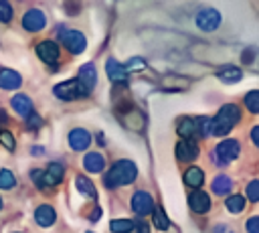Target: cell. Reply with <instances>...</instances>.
<instances>
[{
    "label": "cell",
    "instance_id": "6da1fadb",
    "mask_svg": "<svg viewBox=\"0 0 259 233\" xmlns=\"http://www.w3.org/2000/svg\"><path fill=\"white\" fill-rule=\"evenodd\" d=\"M136 176H138V168H136V164L132 160H117L109 168V172L105 174V180L103 182H105V186L113 188V186H119V184L134 182Z\"/></svg>",
    "mask_w": 259,
    "mask_h": 233
},
{
    "label": "cell",
    "instance_id": "7a4b0ae2",
    "mask_svg": "<svg viewBox=\"0 0 259 233\" xmlns=\"http://www.w3.org/2000/svg\"><path fill=\"white\" fill-rule=\"evenodd\" d=\"M241 118V109L233 103H227L219 109L217 118H212V134L214 136H227L231 132V128L239 122Z\"/></svg>",
    "mask_w": 259,
    "mask_h": 233
},
{
    "label": "cell",
    "instance_id": "3957f363",
    "mask_svg": "<svg viewBox=\"0 0 259 233\" xmlns=\"http://www.w3.org/2000/svg\"><path fill=\"white\" fill-rule=\"evenodd\" d=\"M239 152H241V146H239L237 140H225V142H221V144L214 148L212 160H214L217 164L225 166V164H229L231 160H235V158L239 156Z\"/></svg>",
    "mask_w": 259,
    "mask_h": 233
},
{
    "label": "cell",
    "instance_id": "277c9868",
    "mask_svg": "<svg viewBox=\"0 0 259 233\" xmlns=\"http://www.w3.org/2000/svg\"><path fill=\"white\" fill-rule=\"evenodd\" d=\"M53 93L59 97V99H65V101H71V99H77L81 95H85V87L77 81V79H69V81H63L59 85L53 87Z\"/></svg>",
    "mask_w": 259,
    "mask_h": 233
},
{
    "label": "cell",
    "instance_id": "5b68a950",
    "mask_svg": "<svg viewBox=\"0 0 259 233\" xmlns=\"http://www.w3.org/2000/svg\"><path fill=\"white\" fill-rule=\"evenodd\" d=\"M196 24H198V28H202V30H214V28L221 24V14H219V10H214V8H202V10L196 14Z\"/></svg>",
    "mask_w": 259,
    "mask_h": 233
},
{
    "label": "cell",
    "instance_id": "8992f818",
    "mask_svg": "<svg viewBox=\"0 0 259 233\" xmlns=\"http://www.w3.org/2000/svg\"><path fill=\"white\" fill-rule=\"evenodd\" d=\"M45 24H47V18H45V14H42L40 10H36V8L28 10V12L22 16V26H24L26 30H30V32L42 30Z\"/></svg>",
    "mask_w": 259,
    "mask_h": 233
},
{
    "label": "cell",
    "instance_id": "52a82bcc",
    "mask_svg": "<svg viewBox=\"0 0 259 233\" xmlns=\"http://www.w3.org/2000/svg\"><path fill=\"white\" fill-rule=\"evenodd\" d=\"M132 209L138 213V215H150L154 211V201L148 192L144 190H138L134 197H132Z\"/></svg>",
    "mask_w": 259,
    "mask_h": 233
},
{
    "label": "cell",
    "instance_id": "ba28073f",
    "mask_svg": "<svg viewBox=\"0 0 259 233\" xmlns=\"http://www.w3.org/2000/svg\"><path fill=\"white\" fill-rule=\"evenodd\" d=\"M63 43H65V47H67L71 53H75V55L83 53V51H85V45H87L85 36H83L79 30H67V32L63 34Z\"/></svg>",
    "mask_w": 259,
    "mask_h": 233
},
{
    "label": "cell",
    "instance_id": "9c48e42d",
    "mask_svg": "<svg viewBox=\"0 0 259 233\" xmlns=\"http://www.w3.org/2000/svg\"><path fill=\"white\" fill-rule=\"evenodd\" d=\"M36 55L40 57V61H45L47 65H53L59 59V47L53 41H42L36 45Z\"/></svg>",
    "mask_w": 259,
    "mask_h": 233
},
{
    "label": "cell",
    "instance_id": "30bf717a",
    "mask_svg": "<svg viewBox=\"0 0 259 233\" xmlns=\"http://www.w3.org/2000/svg\"><path fill=\"white\" fill-rule=\"evenodd\" d=\"M89 144H91V136H89L87 130L75 128V130L69 132V146H71L73 150H79V152H81V150L89 148Z\"/></svg>",
    "mask_w": 259,
    "mask_h": 233
},
{
    "label": "cell",
    "instance_id": "8fae6325",
    "mask_svg": "<svg viewBox=\"0 0 259 233\" xmlns=\"http://www.w3.org/2000/svg\"><path fill=\"white\" fill-rule=\"evenodd\" d=\"M176 156L182 162H192L198 156V146L192 140H180L176 144Z\"/></svg>",
    "mask_w": 259,
    "mask_h": 233
},
{
    "label": "cell",
    "instance_id": "7c38bea8",
    "mask_svg": "<svg viewBox=\"0 0 259 233\" xmlns=\"http://www.w3.org/2000/svg\"><path fill=\"white\" fill-rule=\"evenodd\" d=\"M63 174H65L63 164H59V162L49 164V168L42 172V188H45V186H55V184H59V182L63 180Z\"/></svg>",
    "mask_w": 259,
    "mask_h": 233
},
{
    "label": "cell",
    "instance_id": "4fadbf2b",
    "mask_svg": "<svg viewBox=\"0 0 259 233\" xmlns=\"http://www.w3.org/2000/svg\"><path fill=\"white\" fill-rule=\"evenodd\" d=\"M188 205H190V209L194 213H200L202 215V213H206L210 209V197L206 192H202V190H194L188 197Z\"/></svg>",
    "mask_w": 259,
    "mask_h": 233
},
{
    "label": "cell",
    "instance_id": "5bb4252c",
    "mask_svg": "<svg viewBox=\"0 0 259 233\" xmlns=\"http://www.w3.org/2000/svg\"><path fill=\"white\" fill-rule=\"evenodd\" d=\"M83 87H85V91H91L93 87H95V83H97V73H95V67L91 65V63H85L81 69H79V79H77Z\"/></svg>",
    "mask_w": 259,
    "mask_h": 233
},
{
    "label": "cell",
    "instance_id": "9a60e30c",
    "mask_svg": "<svg viewBox=\"0 0 259 233\" xmlns=\"http://www.w3.org/2000/svg\"><path fill=\"white\" fill-rule=\"evenodd\" d=\"M10 105H12V109H14L18 115H22V118H28V115L32 113V101H30L28 95H22V93L14 95V97L10 99Z\"/></svg>",
    "mask_w": 259,
    "mask_h": 233
},
{
    "label": "cell",
    "instance_id": "2e32d148",
    "mask_svg": "<svg viewBox=\"0 0 259 233\" xmlns=\"http://www.w3.org/2000/svg\"><path fill=\"white\" fill-rule=\"evenodd\" d=\"M107 75H109V79L111 81H115V83H125V79H127V71H125V67L123 65H119L115 59H107Z\"/></svg>",
    "mask_w": 259,
    "mask_h": 233
},
{
    "label": "cell",
    "instance_id": "e0dca14e",
    "mask_svg": "<svg viewBox=\"0 0 259 233\" xmlns=\"http://www.w3.org/2000/svg\"><path fill=\"white\" fill-rule=\"evenodd\" d=\"M55 209L51 205H40L36 211H34V219L40 227H51L55 223Z\"/></svg>",
    "mask_w": 259,
    "mask_h": 233
},
{
    "label": "cell",
    "instance_id": "ac0fdd59",
    "mask_svg": "<svg viewBox=\"0 0 259 233\" xmlns=\"http://www.w3.org/2000/svg\"><path fill=\"white\" fill-rule=\"evenodd\" d=\"M20 83H22V79L16 71H12V69H2L0 71V87L2 89H18Z\"/></svg>",
    "mask_w": 259,
    "mask_h": 233
},
{
    "label": "cell",
    "instance_id": "d6986e66",
    "mask_svg": "<svg viewBox=\"0 0 259 233\" xmlns=\"http://www.w3.org/2000/svg\"><path fill=\"white\" fill-rule=\"evenodd\" d=\"M83 166H85L87 172H101L103 166H105V160H103L101 154L89 152V154H85V158H83Z\"/></svg>",
    "mask_w": 259,
    "mask_h": 233
},
{
    "label": "cell",
    "instance_id": "ffe728a7",
    "mask_svg": "<svg viewBox=\"0 0 259 233\" xmlns=\"http://www.w3.org/2000/svg\"><path fill=\"white\" fill-rule=\"evenodd\" d=\"M217 77H219L223 83H235V81H239V79L243 77V73H241V69L235 67V65H225L223 69L217 71Z\"/></svg>",
    "mask_w": 259,
    "mask_h": 233
},
{
    "label": "cell",
    "instance_id": "44dd1931",
    "mask_svg": "<svg viewBox=\"0 0 259 233\" xmlns=\"http://www.w3.org/2000/svg\"><path fill=\"white\" fill-rule=\"evenodd\" d=\"M202 180H204V172H202L198 166H190V168L184 172V182H186L188 186H192V188L200 186Z\"/></svg>",
    "mask_w": 259,
    "mask_h": 233
},
{
    "label": "cell",
    "instance_id": "7402d4cb",
    "mask_svg": "<svg viewBox=\"0 0 259 233\" xmlns=\"http://www.w3.org/2000/svg\"><path fill=\"white\" fill-rule=\"evenodd\" d=\"M194 132L200 136H210L212 134V118H206V115L196 118L194 120Z\"/></svg>",
    "mask_w": 259,
    "mask_h": 233
},
{
    "label": "cell",
    "instance_id": "603a6c76",
    "mask_svg": "<svg viewBox=\"0 0 259 233\" xmlns=\"http://www.w3.org/2000/svg\"><path fill=\"white\" fill-rule=\"evenodd\" d=\"M231 186H233V180L229 178V176H217L214 180H212V192H217V195H227L229 190H231Z\"/></svg>",
    "mask_w": 259,
    "mask_h": 233
},
{
    "label": "cell",
    "instance_id": "cb8c5ba5",
    "mask_svg": "<svg viewBox=\"0 0 259 233\" xmlns=\"http://www.w3.org/2000/svg\"><path fill=\"white\" fill-rule=\"evenodd\" d=\"M75 184H77L79 192H83L85 197H89V199H95V197H97V192H95V186L91 184V180H89V178H85V176H77Z\"/></svg>",
    "mask_w": 259,
    "mask_h": 233
},
{
    "label": "cell",
    "instance_id": "d4e9b609",
    "mask_svg": "<svg viewBox=\"0 0 259 233\" xmlns=\"http://www.w3.org/2000/svg\"><path fill=\"white\" fill-rule=\"evenodd\" d=\"M178 134H180L182 138L190 140V136L194 134V120H190V118H182V120L178 122Z\"/></svg>",
    "mask_w": 259,
    "mask_h": 233
},
{
    "label": "cell",
    "instance_id": "484cf974",
    "mask_svg": "<svg viewBox=\"0 0 259 233\" xmlns=\"http://www.w3.org/2000/svg\"><path fill=\"white\" fill-rule=\"evenodd\" d=\"M225 205H227V209L231 213H241L245 209V199L241 195H233V197H227V203Z\"/></svg>",
    "mask_w": 259,
    "mask_h": 233
},
{
    "label": "cell",
    "instance_id": "4316f807",
    "mask_svg": "<svg viewBox=\"0 0 259 233\" xmlns=\"http://www.w3.org/2000/svg\"><path fill=\"white\" fill-rule=\"evenodd\" d=\"M109 229H111L113 233H130V231L134 229V223L127 221V219H115V221L109 223Z\"/></svg>",
    "mask_w": 259,
    "mask_h": 233
},
{
    "label": "cell",
    "instance_id": "83f0119b",
    "mask_svg": "<svg viewBox=\"0 0 259 233\" xmlns=\"http://www.w3.org/2000/svg\"><path fill=\"white\" fill-rule=\"evenodd\" d=\"M154 227L156 229H160V231H166L168 227H170V221H168V217H166V213L162 211V209H154Z\"/></svg>",
    "mask_w": 259,
    "mask_h": 233
},
{
    "label": "cell",
    "instance_id": "f1b7e54d",
    "mask_svg": "<svg viewBox=\"0 0 259 233\" xmlns=\"http://www.w3.org/2000/svg\"><path fill=\"white\" fill-rule=\"evenodd\" d=\"M245 105L251 113H259V91H249L245 95Z\"/></svg>",
    "mask_w": 259,
    "mask_h": 233
},
{
    "label": "cell",
    "instance_id": "f546056e",
    "mask_svg": "<svg viewBox=\"0 0 259 233\" xmlns=\"http://www.w3.org/2000/svg\"><path fill=\"white\" fill-rule=\"evenodd\" d=\"M14 184H16V180H14V174H12L8 168L0 170V188H12Z\"/></svg>",
    "mask_w": 259,
    "mask_h": 233
},
{
    "label": "cell",
    "instance_id": "4dcf8cb0",
    "mask_svg": "<svg viewBox=\"0 0 259 233\" xmlns=\"http://www.w3.org/2000/svg\"><path fill=\"white\" fill-rule=\"evenodd\" d=\"M247 199L253 201V203L259 201V180H251L247 184Z\"/></svg>",
    "mask_w": 259,
    "mask_h": 233
},
{
    "label": "cell",
    "instance_id": "1f68e13d",
    "mask_svg": "<svg viewBox=\"0 0 259 233\" xmlns=\"http://www.w3.org/2000/svg\"><path fill=\"white\" fill-rule=\"evenodd\" d=\"M12 18V8L8 2H0V22H10Z\"/></svg>",
    "mask_w": 259,
    "mask_h": 233
},
{
    "label": "cell",
    "instance_id": "d6a6232c",
    "mask_svg": "<svg viewBox=\"0 0 259 233\" xmlns=\"http://www.w3.org/2000/svg\"><path fill=\"white\" fill-rule=\"evenodd\" d=\"M0 144L8 150H14V138L10 132H0Z\"/></svg>",
    "mask_w": 259,
    "mask_h": 233
},
{
    "label": "cell",
    "instance_id": "836d02e7",
    "mask_svg": "<svg viewBox=\"0 0 259 233\" xmlns=\"http://www.w3.org/2000/svg\"><path fill=\"white\" fill-rule=\"evenodd\" d=\"M40 122H42V120H40V115L32 111V113L26 118V128H28V130H36V128L40 126Z\"/></svg>",
    "mask_w": 259,
    "mask_h": 233
},
{
    "label": "cell",
    "instance_id": "e575fe53",
    "mask_svg": "<svg viewBox=\"0 0 259 233\" xmlns=\"http://www.w3.org/2000/svg\"><path fill=\"white\" fill-rule=\"evenodd\" d=\"M146 67L144 59H132L127 65H125V71H142Z\"/></svg>",
    "mask_w": 259,
    "mask_h": 233
},
{
    "label": "cell",
    "instance_id": "d590c367",
    "mask_svg": "<svg viewBox=\"0 0 259 233\" xmlns=\"http://www.w3.org/2000/svg\"><path fill=\"white\" fill-rule=\"evenodd\" d=\"M247 231L249 233H259V217H251L247 221Z\"/></svg>",
    "mask_w": 259,
    "mask_h": 233
},
{
    "label": "cell",
    "instance_id": "8d00e7d4",
    "mask_svg": "<svg viewBox=\"0 0 259 233\" xmlns=\"http://www.w3.org/2000/svg\"><path fill=\"white\" fill-rule=\"evenodd\" d=\"M251 140H253V144L259 148V126H255V128L251 130Z\"/></svg>",
    "mask_w": 259,
    "mask_h": 233
},
{
    "label": "cell",
    "instance_id": "74e56055",
    "mask_svg": "<svg viewBox=\"0 0 259 233\" xmlns=\"http://www.w3.org/2000/svg\"><path fill=\"white\" fill-rule=\"evenodd\" d=\"M136 233H150V227H148L146 223H140L138 229H136Z\"/></svg>",
    "mask_w": 259,
    "mask_h": 233
},
{
    "label": "cell",
    "instance_id": "f35d334b",
    "mask_svg": "<svg viewBox=\"0 0 259 233\" xmlns=\"http://www.w3.org/2000/svg\"><path fill=\"white\" fill-rule=\"evenodd\" d=\"M214 233H233V231H231V227H227V225H219V227L214 229Z\"/></svg>",
    "mask_w": 259,
    "mask_h": 233
},
{
    "label": "cell",
    "instance_id": "ab89813d",
    "mask_svg": "<svg viewBox=\"0 0 259 233\" xmlns=\"http://www.w3.org/2000/svg\"><path fill=\"white\" fill-rule=\"evenodd\" d=\"M99 213H101V209H95V211H93V217H91V219H93V221H97V219H99Z\"/></svg>",
    "mask_w": 259,
    "mask_h": 233
},
{
    "label": "cell",
    "instance_id": "60d3db41",
    "mask_svg": "<svg viewBox=\"0 0 259 233\" xmlns=\"http://www.w3.org/2000/svg\"><path fill=\"white\" fill-rule=\"evenodd\" d=\"M0 209H2V199H0Z\"/></svg>",
    "mask_w": 259,
    "mask_h": 233
},
{
    "label": "cell",
    "instance_id": "b9f144b4",
    "mask_svg": "<svg viewBox=\"0 0 259 233\" xmlns=\"http://www.w3.org/2000/svg\"><path fill=\"white\" fill-rule=\"evenodd\" d=\"M87 233H91V231H87Z\"/></svg>",
    "mask_w": 259,
    "mask_h": 233
}]
</instances>
